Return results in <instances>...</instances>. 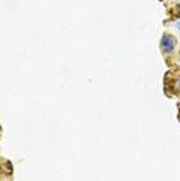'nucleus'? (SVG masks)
Here are the masks:
<instances>
[{
  "label": "nucleus",
  "instance_id": "nucleus-1",
  "mask_svg": "<svg viewBox=\"0 0 180 181\" xmlns=\"http://www.w3.org/2000/svg\"><path fill=\"white\" fill-rule=\"evenodd\" d=\"M162 47H163L165 51L171 53L174 50V47H176V39H174L172 36H169V34H165L162 37Z\"/></svg>",
  "mask_w": 180,
  "mask_h": 181
},
{
  "label": "nucleus",
  "instance_id": "nucleus-2",
  "mask_svg": "<svg viewBox=\"0 0 180 181\" xmlns=\"http://www.w3.org/2000/svg\"><path fill=\"white\" fill-rule=\"evenodd\" d=\"M177 9H179V11H180V3H179V5H177Z\"/></svg>",
  "mask_w": 180,
  "mask_h": 181
}]
</instances>
